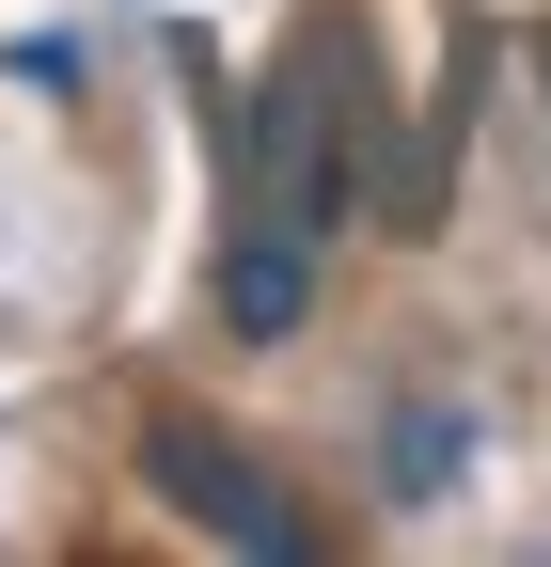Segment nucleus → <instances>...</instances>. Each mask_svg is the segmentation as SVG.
Returning <instances> with one entry per match:
<instances>
[{"mask_svg": "<svg viewBox=\"0 0 551 567\" xmlns=\"http://www.w3.org/2000/svg\"><path fill=\"white\" fill-rule=\"evenodd\" d=\"M347 174H363V32L315 17L284 48V80L252 95V158H237V252H221V316L268 347L315 316V268L331 221H347Z\"/></svg>", "mask_w": 551, "mask_h": 567, "instance_id": "obj_1", "label": "nucleus"}, {"mask_svg": "<svg viewBox=\"0 0 551 567\" xmlns=\"http://www.w3.org/2000/svg\"><path fill=\"white\" fill-rule=\"evenodd\" d=\"M143 473H158V505H174V520H205V536L252 551V567H300V551H315V520H300L284 488H268V473L221 442V425H189V410L143 425Z\"/></svg>", "mask_w": 551, "mask_h": 567, "instance_id": "obj_2", "label": "nucleus"}]
</instances>
